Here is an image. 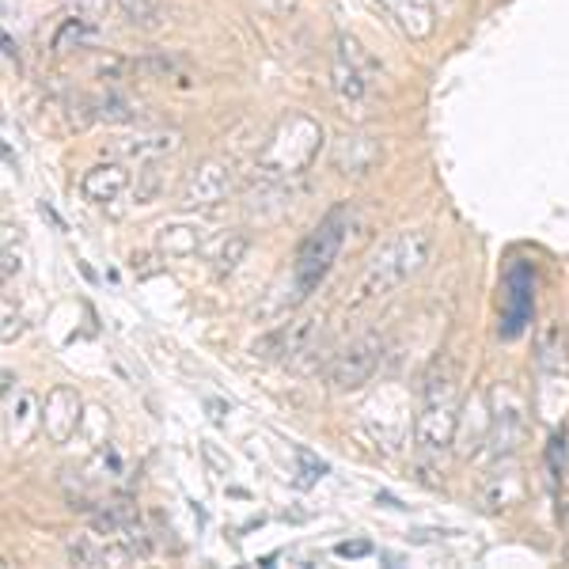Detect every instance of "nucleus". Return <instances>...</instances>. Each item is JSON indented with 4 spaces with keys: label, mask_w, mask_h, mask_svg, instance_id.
<instances>
[{
    "label": "nucleus",
    "mask_w": 569,
    "mask_h": 569,
    "mask_svg": "<svg viewBox=\"0 0 569 569\" xmlns=\"http://www.w3.org/2000/svg\"><path fill=\"white\" fill-rule=\"evenodd\" d=\"M429 254H433V232H425V228H407V232L391 236L373 259H368L365 274L357 277L350 308H365L368 300H379V296L407 285L418 270H425Z\"/></svg>",
    "instance_id": "f257e3e1"
},
{
    "label": "nucleus",
    "mask_w": 569,
    "mask_h": 569,
    "mask_svg": "<svg viewBox=\"0 0 569 569\" xmlns=\"http://www.w3.org/2000/svg\"><path fill=\"white\" fill-rule=\"evenodd\" d=\"M345 232H350V209L338 205V209L327 213L308 236H304L300 251H296V262H293V288L296 296H308L323 285V277L331 274V266L342 254V243H345Z\"/></svg>",
    "instance_id": "f03ea898"
},
{
    "label": "nucleus",
    "mask_w": 569,
    "mask_h": 569,
    "mask_svg": "<svg viewBox=\"0 0 569 569\" xmlns=\"http://www.w3.org/2000/svg\"><path fill=\"white\" fill-rule=\"evenodd\" d=\"M368 57L361 49L357 38L338 35L334 38V61H331V80H334V95L342 103L345 114H361L368 95Z\"/></svg>",
    "instance_id": "7ed1b4c3"
},
{
    "label": "nucleus",
    "mask_w": 569,
    "mask_h": 569,
    "mask_svg": "<svg viewBox=\"0 0 569 569\" xmlns=\"http://www.w3.org/2000/svg\"><path fill=\"white\" fill-rule=\"evenodd\" d=\"M501 323L498 334L505 342L521 338L527 331V319H532V300H535V266L527 259H513L501 277Z\"/></svg>",
    "instance_id": "20e7f679"
},
{
    "label": "nucleus",
    "mask_w": 569,
    "mask_h": 569,
    "mask_svg": "<svg viewBox=\"0 0 569 569\" xmlns=\"http://www.w3.org/2000/svg\"><path fill=\"white\" fill-rule=\"evenodd\" d=\"M456 395H425L422 414L414 418V441L422 452H444L459 433Z\"/></svg>",
    "instance_id": "39448f33"
},
{
    "label": "nucleus",
    "mask_w": 569,
    "mask_h": 569,
    "mask_svg": "<svg viewBox=\"0 0 569 569\" xmlns=\"http://www.w3.org/2000/svg\"><path fill=\"white\" fill-rule=\"evenodd\" d=\"M236 186V171L228 160L220 156H209L202 160L183 183V209H209V205H220Z\"/></svg>",
    "instance_id": "423d86ee"
},
{
    "label": "nucleus",
    "mask_w": 569,
    "mask_h": 569,
    "mask_svg": "<svg viewBox=\"0 0 569 569\" xmlns=\"http://www.w3.org/2000/svg\"><path fill=\"white\" fill-rule=\"evenodd\" d=\"M379 350H384V342L376 334H365L353 345H345L331 361V373H327L334 391H357V387H365L379 365Z\"/></svg>",
    "instance_id": "0eeeda50"
},
{
    "label": "nucleus",
    "mask_w": 569,
    "mask_h": 569,
    "mask_svg": "<svg viewBox=\"0 0 569 569\" xmlns=\"http://www.w3.org/2000/svg\"><path fill=\"white\" fill-rule=\"evenodd\" d=\"M490 407H493V414H490V433H493L490 444H493V452H498V456H509V452H516V444L524 441V425H527L524 399L509 384H498L490 391Z\"/></svg>",
    "instance_id": "6e6552de"
},
{
    "label": "nucleus",
    "mask_w": 569,
    "mask_h": 569,
    "mask_svg": "<svg viewBox=\"0 0 569 569\" xmlns=\"http://www.w3.org/2000/svg\"><path fill=\"white\" fill-rule=\"evenodd\" d=\"M323 331V316L319 311H308V316H296L288 319L285 327H277L274 334H266L259 345H254V357H266V361H288L296 353H308L311 342Z\"/></svg>",
    "instance_id": "1a4fd4ad"
},
{
    "label": "nucleus",
    "mask_w": 569,
    "mask_h": 569,
    "mask_svg": "<svg viewBox=\"0 0 569 569\" xmlns=\"http://www.w3.org/2000/svg\"><path fill=\"white\" fill-rule=\"evenodd\" d=\"M183 148V134L179 129H160V126H141L134 134L114 137L111 152L122 156V160H160V156H171Z\"/></svg>",
    "instance_id": "9d476101"
},
{
    "label": "nucleus",
    "mask_w": 569,
    "mask_h": 569,
    "mask_svg": "<svg viewBox=\"0 0 569 569\" xmlns=\"http://www.w3.org/2000/svg\"><path fill=\"white\" fill-rule=\"evenodd\" d=\"M43 425L54 444H69L80 425V399L72 387H54L43 407Z\"/></svg>",
    "instance_id": "9b49d317"
},
{
    "label": "nucleus",
    "mask_w": 569,
    "mask_h": 569,
    "mask_svg": "<svg viewBox=\"0 0 569 569\" xmlns=\"http://www.w3.org/2000/svg\"><path fill=\"white\" fill-rule=\"evenodd\" d=\"M379 163V145L373 137H342V141L334 145V168L342 171V175H368Z\"/></svg>",
    "instance_id": "f8f14e48"
},
{
    "label": "nucleus",
    "mask_w": 569,
    "mask_h": 569,
    "mask_svg": "<svg viewBox=\"0 0 569 569\" xmlns=\"http://www.w3.org/2000/svg\"><path fill=\"white\" fill-rule=\"evenodd\" d=\"M129 186V171L122 168V163H95L92 171H88L84 179H80V194L88 197V202H114V197L122 194V190Z\"/></svg>",
    "instance_id": "ddd939ff"
},
{
    "label": "nucleus",
    "mask_w": 569,
    "mask_h": 569,
    "mask_svg": "<svg viewBox=\"0 0 569 569\" xmlns=\"http://www.w3.org/2000/svg\"><path fill=\"white\" fill-rule=\"evenodd\" d=\"M535 361H539L543 376L566 373V331H562V323L550 319V323L539 331V338H535Z\"/></svg>",
    "instance_id": "4468645a"
},
{
    "label": "nucleus",
    "mask_w": 569,
    "mask_h": 569,
    "mask_svg": "<svg viewBox=\"0 0 569 569\" xmlns=\"http://www.w3.org/2000/svg\"><path fill=\"white\" fill-rule=\"evenodd\" d=\"M92 114H95V122L118 126V122H137L141 106H137L126 92H118V88H106V92L92 95Z\"/></svg>",
    "instance_id": "2eb2a0df"
},
{
    "label": "nucleus",
    "mask_w": 569,
    "mask_h": 569,
    "mask_svg": "<svg viewBox=\"0 0 569 569\" xmlns=\"http://www.w3.org/2000/svg\"><path fill=\"white\" fill-rule=\"evenodd\" d=\"M384 4L391 8V15L399 20V27L410 38H425L433 31V8H429V0H384Z\"/></svg>",
    "instance_id": "dca6fc26"
},
{
    "label": "nucleus",
    "mask_w": 569,
    "mask_h": 569,
    "mask_svg": "<svg viewBox=\"0 0 569 569\" xmlns=\"http://www.w3.org/2000/svg\"><path fill=\"white\" fill-rule=\"evenodd\" d=\"M99 43V27L95 20H88V15H69V20L61 23V31H57L54 38V49L57 54H65V49H84V46H95Z\"/></svg>",
    "instance_id": "f3484780"
},
{
    "label": "nucleus",
    "mask_w": 569,
    "mask_h": 569,
    "mask_svg": "<svg viewBox=\"0 0 569 569\" xmlns=\"http://www.w3.org/2000/svg\"><path fill=\"white\" fill-rule=\"evenodd\" d=\"M114 4H118V12L126 15L129 27H137V31H156L163 23L160 0H114Z\"/></svg>",
    "instance_id": "a211bd4d"
},
{
    "label": "nucleus",
    "mask_w": 569,
    "mask_h": 569,
    "mask_svg": "<svg viewBox=\"0 0 569 569\" xmlns=\"http://www.w3.org/2000/svg\"><path fill=\"white\" fill-rule=\"evenodd\" d=\"M521 478L516 475H501V478H493L490 486L482 490V501L490 509H509V505H516L521 501Z\"/></svg>",
    "instance_id": "6ab92c4d"
},
{
    "label": "nucleus",
    "mask_w": 569,
    "mask_h": 569,
    "mask_svg": "<svg viewBox=\"0 0 569 569\" xmlns=\"http://www.w3.org/2000/svg\"><path fill=\"white\" fill-rule=\"evenodd\" d=\"M243 254H247V236H228L225 243H220L217 259H213V270H217V277L236 274V266L243 262Z\"/></svg>",
    "instance_id": "aec40b11"
},
{
    "label": "nucleus",
    "mask_w": 569,
    "mask_h": 569,
    "mask_svg": "<svg viewBox=\"0 0 569 569\" xmlns=\"http://www.w3.org/2000/svg\"><path fill=\"white\" fill-rule=\"evenodd\" d=\"M69 562L72 566H106L103 547H95L92 539H77L69 543Z\"/></svg>",
    "instance_id": "412c9836"
},
{
    "label": "nucleus",
    "mask_w": 569,
    "mask_h": 569,
    "mask_svg": "<svg viewBox=\"0 0 569 569\" xmlns=\"http://www.w3.org/2000/svg\"><path fill=\"white\" fill-rule=\"evenodd\" d=\"M137 205H148L152 202L156 194H160V171L156 168H145V171H137Z\"/></svg>",
    "instance_id": "4be33fe9"
},
{
    "label": "nucleus",
    "mask_w": 569,
    "mask_h": 569,
    "mask_svg": "<svg viewBox=\"0 0 569 569\" xmlns=\"http://www.w3.org/2000/svg\"><path fill=\"white\" fill-rule=\"evenodd\" d=\"M72 4V15H88V20H99V15L111 12L114 0H69Z\"/></svg>",
    "instance_id": "5701e85b"
},
{
    "label": "nucleus",
    "mask_w": 569,
    "mask_h": 569,
    "mask_svg": "<svg viewBox=\"0 0 569 569\" xmlns=\"http://www.w3.org/2000/svg\"><path fill=\"white\" fill-rule=\"evenodd\" d=\"M368 543H342V547H338V555L342 558H361V555H368Z\"/></svg>",
    "instance_id": "b1692460"
},
{
    "label": "nucleus",
    "mask_w": 569,
    "mask_h": 569,
    "mask_svg": "<svg viewBox=\"0 0 569 569\" xmlns=\"http://www.w3.org/2000/svg\"><path fill=\"white\" fill-rule=\"evenodd\" d=\"M262 8H266V12H274V15H282V12H288V8L296 4V0H259Z\"/></svg>",
    "instance_id": "393cba45"
}]
</instances>
